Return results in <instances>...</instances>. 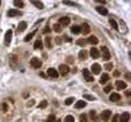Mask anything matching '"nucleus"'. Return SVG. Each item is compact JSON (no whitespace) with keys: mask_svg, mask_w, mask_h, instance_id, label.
<instances>
[{"mask_svg":"<svg viewBox=\"0 0 131 122\" xmlns=\"http://www.w3.org/2000/svg\"><path fill=\"white\" fill-rule=\"evenodd\" d=\"M100 55L103 57V59H105V61H108V59H111V54H109V50H108V48H105V46H103L102 49H100Z\"/></svg>","mask_w":131,"mask_h":122,"instance_id":"obj_1","label":"nucleus"},{"mask_svg":"<svg viewBox=\"0 0 131 122\" xmlns=\"http://www.w3.org/2000/svg\"><path fill=\"white\" fill-rule=\"evenodd\" d=\"M82 75H84V77H85V80H86L87 82H91V81H94V76H93V73L89 70H84L82 71Z\"/></svg>","mask_w":131,"mask_h":122,"instance_id":"obj_2","label":"nucleus"},{"mask_svg":"<svg viewBox=\"0 0 131 122\" xmlns=\"http://www.w3.org/2000/svg\"><path fill=\"white\" fill-rule=\"evenodd\" d=\"M30 64L34 67V68H41V61L39 59V58H32V59L30 61Z\"/></svg>","mask_w":131,"mask_h":122,"instance_id":"obj_3","label":"nucleus"},{"mask_svg":"<svg viewBox=\"0 0 131 122\" xmlns=\"http://www.w3.org/2000/svg\"><path fill=\"white\" fill-rule=\"evenodd\" d=\"M7 14L9 17H19V16H22V12L18 10V9H10V10H8Z\"/></svg>","mask_w":131,"mask_h":122,"instance_id":"obj_4","label":"nucleus"},{"mask_svg":"<svg viewBox=\"0 0 131 122\" xmlns=\"http://www.w3.org/2000/svg\"><path fill=\"white\" fill-rule=\"evenodd\" d=\"M48 76H50V77L53 78H58V76H59V73H58V71L55 68H53V67H50V68L48 70Z\"/></svg>","mask_w":131,"mask_h":122,"instance_id":"obj_5","label":"nucleus"},{"mask_svg":"<svg viewBox=\"0 0 131 122\" xmlns=\"http://www.w3.org/2000/svg\"><path fill=\"white\" fill-rule=\"evenodd\" d=\"M118 121L120 122H129L130 121V113L129 112H123V113L118 117Z\"/></svg>","mask_w":131,"mask_h":122,"instance_id":"obj_6","label":"nucleus"},{"mask_svg":"<svg viewBox=\"0 0 131 122\" xmlns=\"http://www.w3.org/2000/svg\"><path fill=\"white\" fill-rule=\"evenodd\" d=\"M100 70H102V67H100V64H98V63H94L91 66V73H94V75H99L100 73Z\"/></svg>","mask_w":131,"mask_h":122,"instance_id":"obj_7","label":"nucleus"},{"mask_svg":"<svg viewBox=\"0 0 131 122\" xmlns=\"http://www.w3.org/2000/svg\"><path fill=\"white\" fill-rule=\"evenodd\" d=\"M70 72V68H68V66H66V64H61L59 66V72L58 73H61L62 76H64V75H67Z\"/></svg>","mask_w":131,"mask_h":122,"instance_id":"obj_8","label":"nucleus"},{"mask_svg":"<svg viewBox=\"0 0 131 122\" xmlns=\"http://www.w3.org/2000/svg\"><path fill=\"white\" fill-rule=\"evenodd\" d=\"M111 116H112V112L107 109V111H103V113H102V116H100V118H102L103 121H109Z\"/></svg>","mask_w":131,"mask_h":122,"instance_id":"obj_9","label":"nucleus"},{"mask_svg":"<svg viewBox=\"0 0 131 122\" xmlns=\"http://www.w3.org/2000/svg\"><path fill=\"white\" fill-rule=\"evenodd\" d=\"M12 36H13V31L12 30H8L7 32H5V44L9 45L12 41Z\"/></svg>","mask_w":131,"mask_h":122,"instance_id":"obj_10","label":"nucleus"},{"mask_svg":"<svg viewBox=\"0 0 131 122\" xmlns=\"http://www.w3.org/2000/svg\"><path fill=\"white\" fill-rule=\"evenodd\" d=\"M90 55H91L94 59H96V58L100 57V53H99V49L96 48H91V50H90Z\"/></svg>","mask_w":131,"mask_h":122,"instance_id":"obj_11","label":"nucleus"},{"mask_svg":"<svg viewBox=\"0 0 131 122\" xmlns=\"http://www.w3.org/2000/svg\"><path fill=\"white\" fill-rule=\"evenodd\" d=\"M70 22H71V19H70L68 17H63V18H61V19H59V23H58V25H61V26H68Z\"/></svg>","mask_w":131,"mask_h":122,"instance_id":"obj_12","label":"nucleus"},{"mask_svg":"<svg viewBox=\"0 0 131 122\" xmlns=\"http://www.w3.org/2000/svg\"><path fill=\"white\" fill-rule=\"evenodd\" d=\"M80 28H81V32L85 34V35H87V34L90 32V26H89L87 23H84L82 26L80 27Z\"/></svg>","mask_w":131,"mask_h":122,"instance_id":"obj_13","label":"nucleus"},{"mask_svg":"<svg viewBox=\"0 0 131 122\" xmlns=\"http://www.w3.org/2000/svg\"><path fill=\"white\" fill-rule=\"evenodd\" d=\"M116 87L118 90H123V89H126V82H123V81H121V80H117Z\"/></svg>","mask_w":131,"mask_h":122,"instance_id":"obj_14","label":"nucleus"},{"mask_svg":"<svg viewBox=\"0 0 131 122\" xmlns=\"http://www.w3.org/2000/svg\"><path fill=\"white\" fill-rule=\"evenodd\" d=\"M86 43H90L91 45H96V44L99 43V40H98L96 36H90V37L86 40Z\"/></svg>","mask_w":131,"mask_h":122,"instance_id":"obj_15","label":"nucleus"},{"mask_svg":"<svg viewBox=\"0 0 131 122\" xmlns=\"http://www.w3.org/2000/svg\"><path fill=\"white\" fill-rule=\"evenodd\" d=\"M84 107H86V102H85V100H79V102L75 104V108H76V109H81V108H84Z\"/></svg>","mask_w":131,"mask_h":122,"instance_id":"obj_16","label":"nucleus"},{"mask_svg":"<svg viewBox=\"0 0 131 122\" xmlns=\"http://www.w3.org/2000/svg\"><path fill=\"white\" fill-rule=\"evenodd\" d=\"M120 99H121V95H120V94H117V93L111 94V96H109L111 102H117V100H120Z\"/></svg>","mask_w":131,"mask_h":122,"instance_id":"obj_17","label":"nucleus"},{"mask_svg":"<svg viewBox=\"0 0 131 122\" xmlns=\"http://www.w3.org/2000/svg\"><path fill=\"white\" fill-rule=\"evenodd\" d=\"M108 80H109V75H108V73H104V75L100 77V81H99V82H100L102 85H104V84L108 82Z\"/></svg>","mask_w":131,"mask_h":122,"instance_id":"obj_18","label":"nucleus"},{"mask_svg":"<svg viewBox=\"0 0 131 122\" xmlns=\"http://www.w3.org/2000/svg\"><path fill=\"white\" fill-rule=\"evenodd\" d=\"M96 12L100 13V14H103V16H107L108 14L107 8H104V7H96Z\"/></svg>","mask_w":131,"mask_h":122,"instance_id":"obj_19","label":"nucleus"},{"mask_svg":"<svg viewBox=\"0 0 131 122\" xmlns=\"http://www.w3.org/2000/svg\"><path fill=\"white\" fill-rule=\"evenodd\" d=\"M26 27H27L26 22H21V23L18 25V32H23V31L26 30Z\"/></svg>","mask_w":131,"mask_h":122,"instance_id":"obj_20","label":"nucleus"},{"mask_svg":"<svg viewBox=\"0 0 131 122\" xmlns=\"http://www.w3.org/2000/svg\"><path fill=\"white\" fill-rule=\"evenodd\" d=\"M71 31H72V34H75V35H79V34L81 32V28H80V26H72Z\"/></svg>","mask_w":131,"mask_h":122,"instance_id":"obj_21","label":"nucleus"},{"mask_svg":"<svg viewBox=\"0 0 131 122\" xmlns=\"http://www.w3.org/2000/svg\"><path fill=\"white\" fill-rule=\"evenodd\" d=\"M34 48H35V49H40V48H43V41H41V40H36L35 44H34Z\"/></svg>","mask_w":131,"mask_h":122,"instance_id":"obj_22","label":"nucleus"},{"mask_svg":"<svg viewBox=\"0 0 131 122\" xmlns=\"http://www.w3.org/2000/svg\"><path fill=\"white\" fill-rule=\"evenodd\" d=\"M35 34H36V31H34V32H31V34H28V35H27L26 37H25V41H26V43H28L30 40H31V39H32L34 36H35Z\"/></svg>","mask_w":131,"mask_h":122,"instance_id":"obj_23","label":"nucleus"},{"mask_svg":"<svg viewBox=\"0 0 131 122\" xmlns=\"http://www.w3.org/2000/svg\"><path fill=\"white\" fill-rule=\"evenodd\" d=\"M86 55H87V54H86V52H85L84 49L79 53V58H80V59H86Z\"/></svg>","mask_w":131,"mask_h":122,"instance_id":"obj_24","label":"nucleus"},{"mask_svg":"<svg viewBox=\"0 0 131 122\" xmlns=\"http://www.w3.org/2000/svg\"><path fill=\"white\" fill-rule=\"evenodd\" d=\"M32 4H34L35 7H37L39 9H43V8H44V4L40 3V1H32Z\"/></svg>","mask_w":131,"mask_h":122,"instance_id":"obj_25","label":"nucleus"},{"mask_svg":"<svg viewBox=\"0 0 131 122\" xmlns=\"http://www.w3.org/2000/svg\"><path fill=\"white\" fill-rule=\"evenodd\" d=\"M109 23H111V26L113 27L114 30H118V26H117V22H116L114 19H111V21H109Z\"/></svg>","mask_w":131,"mask_h":122,"instance_id":"obj_26","label":"nucleus"},{"mask_svg":"<svg viewBox=\"0 0 131 122\" xmlns=\"http://www.w3.org/2000/svg\"><path fill=\"white\" fill-rule=\"evenodd\" d=\"M53 28H54V31H55V32H61V31H62V26L57 23V25H54Z\"/></svg>","mask_w":131,"mask_h":122,"instance_id":"obj_27","label":"nucleus"},{"mask_svg":"<svg viewBox=\"0 0 131 122\" xmlns=\"http://www.w3.org/2000/svg\"><path fill=\"white\" fill-rule=\"evenodd\" d=\"M73 102H75V98H67L64 103H66V105H70V104H72Z\"/></svg>","mask_w":131,"mask_h":122,"instance_id":"obj_28","label":"nucleus"},{"mask_svg":"<svg viewBox=\"0 0 131 122\" xmlns=\"http://www.w3.org/2000/svg\"><path fill=\"white\" fill-rule=\"evenodd\" d=\"M90 117H91V120H94V121H96V122H98V118H96V113H95V111H91V112H90Z\"/></svg>","mask_w":131,"mask_h":122,"instance_id":"obj_29","label":"nucleus"},{"mask_svg":"<svg viewBox=\"0 0 131 122\" xmlns=\"http://www.w3.org/2000/svg\"><path fill=\"white\" fill-rule=\"evenodd\" d=\"M45 45H46V48H50L52 46V40H50V37L45 39Z\"/></svg>","mask_w":131,"mask_h":122,"instance_id":"obj_30","label":"nucleus"},{"mask_svg":"<svg viewBox=\"0 0 131 122\" xmlns=\"http://www.w3.org/2000/svg\"><path fill=\"white\" fill-rule=\"evenodd\" d=\"M64 122H75L73 116H67L66 118H64Z\"/></svg>","mask_w":131,"mask_h":122,"instance_id":"obj_31","label":"nucleus"},{"mask_svg":"<svg viewBox=\"0 0 131 122\" xmlns=\"http://www.w3.org/2000/svg\"><path fill=\"white\" fill-rule=\"evenodd\" d=\"M14 5H16V7H18V8H22V7H23V1H19V0H16V1H14Z\"/></svg>","mask_w":131,"mask_h":122,"instance_id":"obj_32","label":"nucleus"},{"mask_svg":"<svg viewBox=\"0 0 131 122\" xmlns=\"http://www.w3.org/2000/svg\"><path fill=\"white\" fill-rule=\"evenodd\" d=\"M85 44H86V40H84V39L82 40H81V39L77 40V45H80V46H84Z\"/></svg>","mask_w":131,"mask_h":122,"instance_id":"obj_33","label":"nucleus"},{"mask_svg":"<svg viewBox=\"0 0 131 122\" xmlns=\"http://www.w3.org/2000/svg\"><path fill=\"white\" fill-rule=\"evenodd\" d=\"M111 90H112V85H107V86L104 87V93H111Z\"/></svg>","mask_w":131,"mask_h":122,"instance_id":"obj_34","label":"nucleus"},{"mask_svg":"<svg viewBox=\"0 0 131 122\" xmlns=\"http://www.w3.org/2000/svg\"><path fill=\"white\" fill-rule=\"evenodd\" d=\"M84 99H89V100H94L95 98H94L93 95H89V94H85V95H84Z\"/></svg>","mask_w":131,"mask_h":122,"instance_id":"obj_35","label":"nucleus"},{"mask_svg":"<svg viewBox=\"0 0 131 122\" xmlns=\"http://www.w3.org/2000/svg\"><path fill=\"white\" fill-rule=\"evenodd\" d=\"M112 68H113V64H112V63H107V64H105V70L111 71Z\"/></svg>","mask_w":131,"mask_h":122,"instance_id":"obj_36","label":"nucleus"},{"mask_svg":"<svg viewBox=\"0 0 131 122\" xmlns=\"http://www.w3.org/2000/svg\"><path fill=\"white\" fill-rule=\"evenodd\" d=\"M46 105H48V103L44 100V102H41V103H40V104H39V108H45Z\"/></svg>","mask_w":131,"mask_h":122,"instance_id":"obj_37","label":"nucleus"},{"mask_svg":"<svg viewBox=\"0 0 131 122\" xmlns=\"http://www.w3.org/2000/svg\"><path fill=\"white\" fill-rule=\"evenodd\" d=\"M54 120H55V117H54L53 114L48 117V122H54Z\"/></svg>","mask_w":131,"mask_h":122,"instance_id":"obj_38","label":"nucleus"},{"mask_svg":"<svg viewBox=\"0 0 131 122\" xmlns=\"http://www.w3.org/2000/svg\"><path fill=\"white\" fill-rule=\"evenodd\" d=\"M118 117H120L118 114H114L113 118H112V122H118Z\"/></svg>","mask_w":131,"mask_h":122,"instance_id":"obj_39","label":"nucleus"},{"mask_svg":"<svg viewBox=\"0 0 131 122\" xmlns=\"http://www.w3.org/2000/svg\"><path fill=\"white\" fill-rule=\"evenodd\" d=\"M49 31H50V28H49V27L46 26V27H45V30H44V32H45V34H48Z\"/></svg>","mask_w":131,"mask_h":122,"instance_id":"obj_40","label":"nucleus"},{"mask_svg":"<svg viewBox=\"0 0 131 122\" xmlns=\"http://www.w3.org/2000/svg\"><path fill=\"white\" fill-rule=\"evenodd\" d=\"M64 4H67V5H75V3H71V1H64Z\"/></svg>","mask_w":131,"mask_h":122,"instance_id":"obj_41","label":"nucleus"},{"mask_svg":"<svg viewBox=\"0 0 131 122\" xmlns=\"http://www.w3.org/2000/svg\"><path fill=\"white\" fill-rule=\"evenodd\" d=\"M31 105H34V100H31V102H28V107H31Z\"/></svg>","mask_w":131,"mask_h":122,"instance_id":"obj_42","label":"nucleus"},{"mask_svg":"<svg viewBox=\"0 0 131 122\" xmlns=\"http://www.w3.org/2000/svg\"><path fill=\"white\" fill-rule=\"evenodd\" d=\"M3 109H4V111H7V109H8V107H7L5 104H3Z\"/></svg>","mask_w":131,"mask_h":122,"instance_id":"obj_43","label":"nucleus"},{"mask_svg":"<svg viewBox=\"0 0 131 122\" xmlns=\"http://www.w3.org/2000/svg\"><path fill=\"white\" fill-rule=\"evenodd\" d=\"M54 122H62L61 120H55V121H54Z\"/></svg>","mask_w":131,"mask_h":122,"instance_id":"obj_44","label":"nucleus"},{"mask_svg":"<svg viewBox=\"0 0 131 122\" xmlns=\"http://www.w3.org/2000/svg\"><path fill=\"white\" fill-rule=\"evenodd\" d=\"M0 5H1V3H0Z\"/></svg>","mask_w":131,"mask_h":122,"instance_id":"obj_45","label":"nucleus"}]
</instances>
